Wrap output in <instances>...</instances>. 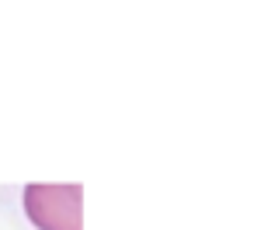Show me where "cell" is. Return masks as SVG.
<instances>
[{
	"mask_svg": "<svg viewBox=\"0 0 254 230\" xmlns=\"http://www.w3.org/2000/svg\"><path fill=\"white\" fill-rule=\"evenodd\" d=\"M80 202H84V188L77 181H63V185L35 181L25 185L21 192L25 216L35 230H84Z\"/></svg>",
	"mask_w": 254,
	"mask_h": 230,
	"instance_id": "1",
	"label": "cell"
}]
</instances>
